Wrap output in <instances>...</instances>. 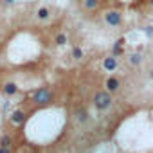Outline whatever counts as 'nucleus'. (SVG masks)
Listing matches in <instances>:
<instances>
[{
  "instance_id": "11",
  "label": "nucleus",
  "mask_w": 153,
  "mask_h": 153,
  "mask_svg": "<svg viewBox=\"0 0 153 153\" xmlns=\"http://www.w3.org/2000/svg\"><path fill=\"white\" fill-rule=\"evenodd\" d=\"M56 43H58V45H65V43H67L65 34H58V36H56Z\"/></svg>"
},
{
  "instance_id": "9",
  "label": "nucleus",
  "mask_w": 153,
  "mask_h": 153,
  "mask_svg": "<svg viewBox=\"0 0 153 153\" xmlns=\"http://www.w3.org/2000/svg\"><path fill=\"white\" fill-rule=\"evenodd\" d=\"M9 144H11V139H9L7 135H4L2 139H0V146H4V148H7Z\"/></svg>"
},
{
  "instance_id": "12",
  "label": "nucleus",
  "mask_w": 153,
  "mask_h": 153,
  "mask_svg": "<svg viewBox=\"0 0 153 153\" xmlns=\"http://www.w3.org/2000/svg\"><path fill=\"white\" fill-rule=\"evenodd\" d=\"M47 16H49V11H47L45 7H42V9L38 11V18H42V20H43V18H47Z\"/></svg>"
},
{
  "instance_id": "17",
  "label": "nucleus",
  "mask_w": 153,
  "mask_h": 153,
  "mask_svg": "<svg viewBox=\"0 0 153 153\" xmlns=\"http://www.w3.org/2000/svg\"><path fill=\"white\" fill-rule=\"evenodd\" d=\"M151 78H153V72H151Z\"/></svg>"
},
{
  "instance_id": "5",
  "label": "nucleus",
  "mask_w": 153,
  "mask_h": 153,
  "mask_svg": "<svg viewBox=\"0 0 153 153\" xmlns=\"http://www.w3.org/2000/svg\"><path fill=\"white\" fill-rule=\"evenodd\" d=\"M24 117H25V114H24L22 110H16V112L11 115V121H13L15 124H20V123H24Z\"/></svg>"
},
{
  "instance_id": "15",
  "label": "nucleus",
  "mask_w": 153,
  "mask_h": 153,
  "mask_svg": "<svg viewBox=\"0 0 153 153\" xmlns=\"http://www.w3.org/2000/svg\"><path fill=\"white\" fill-rule=\"evenodd\" d=\"M6 2H7V4H11V2H15V0H6Z\"/></svg>"
},
{
  "instance_id": "4",
  "label": "nucleus",
  "mask_w": 153,
  "mask_h": 153,
  "mask_svg": "<svg viewBox=\"0 0 153 153\" xmlns=\"http://www.w3.org/2000/svg\"><path fill=\"white\" fill-rule=\"evenodd\" d=\"M103 67H105V68H106V70H114V68H115V67H117V59H115V58H112V56H110V58H106V59H105V61H103Z\"/></svg>"
},
{
  "instance_id": "2",
  "label": "nucleus",
  "mask_w": 153,
  "mask_h": 153,
  "mask_svg": "<svg viewBox=\"0 0 153 153\" xmlns=\"http://www.w3.org/2000/svg\"><path fill=\"white\" fill-rule=\"evenodd\" d=\"M110 103H112V97H110L108 92H97V94L94 96V105H96V108H99V110L108 108Z\"/></svg>"
},
{
  "instance_id": "10",
  "label": "nucleus",
  "mask_w": 153,
  "mask_h": 153,
  "mask_svg": "<svg viewBox=\"0 0 153 153\" xmlns=\"http://www.w3.org/2000/svg\"><path fill=\"white\" fill-rule=\"evenodd\" d=\"M72 56H74V58H76V59H79V58H81V56H83V51H81V49H79V47H76V49H74V51H72Z\"/></svg>"
},
{
  "instance_id": "1",
  "label": "nucleus",
  "mask_w": 153,
  "mask_h": 153,
  "mask_svg": "<svg viewBox=\"0 0 153 153\" xmlns=\"http://www.w3.org/2000/svg\"><path fill=\"white\" fill-rule=\"evenodd\" d=\"M51 99H52V94H51L49 88H38V90L33 94V101H34L36 105H47Z\"/></svg>"
},
{
  "instance_id": "3",
  "label": "nucleus",
  "mask_w": 153,
  "mask_h": 153,
  "mask_svg": "<svg viewBox=\"0 0 153 153\" xmlns=\"http://www.w3.org/2000/svg\"><path fill=\"white\" fill-rule=\"evenodd\" d=\"M105 20H106V24H110V25H119V24H121V13H119V11H108V13L105 15Z\"/></svg>"
},
{
  "instance_id": "14",
  "label": "nucleus",
  "mask_w": 153,
  "mask_h": 153,
  "mask_svg": "<svg viewBox=\"0 0 153 153\" xmlns=\"http://www.w3.org/2000/svg\"><path fill=\"white\" fill-rule=\"evenodd\" d=\"M0 153H11L7 148H4V146H0Z\"/></svg>"
},
{
  "instance_id": "16",
  "label": "nucleus",
  "mask_w": 153,
  "mask_h": 153,
  "mask_svg": "<svg viewBox=\"0 0 153 153\" xmlns=\"http://www.w3.org/2000/svg\"><path fill=\"white\" fill-rule=\"evenodd\" d=\"M149 4H151V6H153V0H149Z\"/></svg>"
},
{
  "instance_id": "6",
  "label": "nucleus",
  "mask_w": 153,
  "mask_h": 153,
  "mask_svg": "<svg viewBox=\"0 0 153 153\" xmlns=\"http://www.w3.org/2000/svg\"><path fill=\"white\" fill-rule=\"evenodd\" d=\"M106 88H108L110 92H115V90L119 88V79H115V78H110V79L106 81Z\"/></svg>"
},
{
  "instance_id": "13",
  "label": "nucleus",
  "mask_w": 153,
  "mask_h": 153,
  "mask_svg": "<svg viewBox=\"0 0 153 153\" xmlns=\"http://www.w3.org/2000/svg\"><path fill=\"white\" fill-rule=\"evenodd\" d=\"M130 61H131L133 65H139V63H140V56H139V54H133V56L130 58Z\"/></svg>"
},
{
  "instance_id": "7",
  "label": "nucleus",
  "mask_w": 153,
  "mask_h": 153,
  "mask_svg": "<svg viewBox=\"0 0 153 153\" xmlns=\"http://www.w3.org/2000/svg\"><path fill=\"white\" fill-rule=\"evenodd\" d=\"M4 92H6V94H9V96H11V94H15V92H16V85H15V83H7V85L4 87Z\"/></svg>"
},
{
  "instance_id": "8",
  "label": "nucleus",
  "mask_w": 153,
  "mask_h": 153,
  "mask_svg": "<svg viewBox=\"0 0 153 153\" xmlns=\"http://www.w3.org/2000/svg\"><path fill=\"white\" fill-rule=\"evenodd\" d=\"M97 6V0H85V7L87 9H94Z\"/></svg>"
}]
</instances>
